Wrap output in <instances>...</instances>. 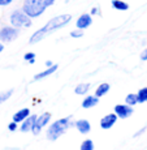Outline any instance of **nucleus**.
Wrapping results in <instances>:
<instances>
[{"label": "nucleus", "mask_w": 147, "mask_h": 150, "mask_svg": "<svg viewBox=\"0 0 147 150\" xmlns=\"http://www.w3.org/2000/svg\"><path fill=\"white\" fill-rule=\"evenodd\" d=\"M18 37V29L13 26H4L0 29V42H12Z\"/></svg>", "instance_id": "obj_5"}, {"label": "nucleus", "mask_w": 147, "mask_h": 150, "mask_svg": "<svg viewBox=\"0 0 147 150\" xmlns=\"http://www.w3.org/2000/svg\"><path fill=\"white\" fill-rule=\"evenodd\" d=\"M112 4V8H115V9L117 11H128L129 9V4L125 1H122V0H112L111 1Z\"/></svg>", "instance_id": "obj_17"}, {"label": "nucleus", "mask_w": 147, "mask_h": 150, "mask_svg": "<svg viewBox=\"0 0 147 150\" xmlns=\"http://www.w3.org/2000/svg\"><path fill=\"white\" fill-rule=\"evenodd\" d=\"M9 21H11V25H12L13 28H17V29L31 26V18L22 9L13 11L12 14H11V17H9Z\"/></svg>", "instance_id": "obj_4"}, {"label": "nucleus", "mask_w": 147, "mask_h": 150, "mask_svg": "<svg viewBox=\"0 0 147 150\" xmlns=\"http://www.w3.org/2000/svg\"><path fill=\"white\" fill-rule=\"evenodd\" d=\"M57 68H59V65H57V64L51 65V67H48L47 69H46V71H42V72H39V73H37L35 76H34V80H35V81H39V80L46 79V77H48V76H51V74H53L55 72L57 71Z\"/></svg>", "instance_id": "obj_12"}, {"label": "nucleus", "mask_w": 147, "mask_h": 150, "mask_svg": "<svg viewBox=\"0 0 147 150\" xmlns=\"http://www.w3.org/2000/svg\"><path fill=\"white\" fill-rule=\"evenodd\" d=\"M3 50H4V46H3V43L0 42V54L3 52Z\"/></svg>", "instance_id": "obj_30"}, {"label": "nucleus", "mask_w": 147, "mask_h": 150, "mask_svg": "<svg viewBox=\"0 0 147 150\" xmlns=\"http://www.w3.org/2000/svg\"><path fill=\"white\" fill-rule=\"evenodd\" d=\"M100 12H99V8H93L91 9V14H99Z\"/></svg>", "instance_id": "obj_28"}, {"label": "nucleus", "mask_w": 147, "mask_h": 150, "mask_svg": "<svg viewBox=\"0 0 147 150\" xmlns=\"http://www.w3.org/2000/svg\"><path fill=\"white\" fill-rule=\"evenodd\" d=\"M141 60H143V62H146L147 60V48L142 51V54H141Z\"/></svg>", "instance_id": "obj_26"}, {"label": "nucleus", "mask_w": 147, "mask_h": 150, "mask_svg": "<svg viewBox=\"0 0 147 150\" xmlns=\"http://www.w3.org/2000/svg\"><path fill=\"white\" fill-rule=\"evenodd\" d=\"M125 103L126 105H129V106H132L133 107L134 105H137L138 103V97H137V94H134V93H130V94H128L125 98Z\"/></svg>", "instance_id": "obj_19"}, {"label": "nucleus", "mask_w": 147, "mask_h": 150, "mask_svg": "<svg viewBox=\"0 0 147 150\" xmlns=\"http://www.w3.org/2000/svg\"><path fill=\"white\" fill-rule=\"evenodd\" d=\"M146 129H147V127H143V128H142V129H139V131H138V132H137V133H135V134H134V137H138V136H141V134H142V133H143V132H145V131H146Z\"/></svg>", "instance_id": "obj_27"}, {"label": "nucleus", "mask_w": 147, "mask_h": 150, "mask_svg": "<svg viewBox=\"0 0 147 150\" xmlns=\"http://www.w3.org/2000/svg\"><path fill=\"white\" fill-rule=\"evenodd\" d=\"M50 120H51V114L50 112H43L42 115L37 116L35 123H34V125L31 127V132H33L34 134H39L40 131H42V129L44 128L48 123H50Z\"/></svg>", "instance_id": "obj_6"}, {"label": "nucleus", "mask_w": 147, "mask_h": 150, "mask_svg": "<svg viewBox=\"0 0 147 150\" xmlns=\"http://www.w3.org/2000/svg\"><path fill=\"white\" fill-rule=\"evenodd\" d=\"M8 129H9L11 132H14V131L17 129V123H16V122L9 123V124H8Z\"/></svg>", "instance_id": "obj_24"}, {"label": "nucleus", "mask_w": 147, "mask_h": 150, "mask_svg": "<svg viewBox=\"0 0 147 150\" xmlns=\"http://www.w3.org/2000/svg\"><path fill=\"white\" fill-rule=\"evenodd\" d=\"M46 65H47V67H51V65H53V63L51 62V60H47V62H46Z\"/></svg>", "instance_id": "obj_29"}, {"label": "nucleus", "mask_w": 147, "mask_h": 150, "mask_svg": "<svg viewBox=\"0 0 147 150\" xmlns=\"http://www.w3.org/2000/svg\"><path fill=\"white\" fill-rule=\"evenodd\" d=\"M24 59L30 63V64H34V63H35V54L34 52H26L25 56H24Z\"/></svg>", "instance_id": "obj_22"}, {"label": "nucleus", "mask_w": 147, "mask_h": 150, "mask_svg": "<svg viewBox=\"0 0 147 150\" xmlns=\"http://www.w3.org/2000/svg\"><path fill=\"white\" fill-rule=\"evenodd\" d=\"M13 0H0V7H7L12 3Z\"/></svg>", "instance_id": "obj_25"}, {"label": "nucleus", "mask_w": 147, "mask_h": 150, "mask_svg": "<svg viewBox=\"0 0 147 150\" xmlns=\"http://www.w3.org/2000/svg\"><path fill=\"white\" fill-rule=\"evenodd\" d=\"M113 110H115V114H116L117 117H120V119H128V117H130L134 112L133 107L126 105V103L125 105H116Z\"/></svg>", "instance_id": "obj_7"}, {"label": "nucleus", "mask_w": 147, "mask_h": 150, "mask_svg": "<svg viewBox=\"0 0 147 150\" xmlns=\"http://www.w3.org/2000/svg\"><path fill=\"white\" fill-rule=\"evenodd\" d=\"M55 1L56 0H24L22 11L30 18H37V17L42 16L48 7L53 5Z\"/></svg>", "instance_id": "obj_2"}, {"label": "nucleus", "mask_w": 147, "mask_h": 150, "mask_svg": "<svg viewBox=\"0 0 147 150\" xmlns=\"http://www.w3.org/2000/svg\"><path fill=\"white\" fill-rule=\"evenodd\" d=\"M137 97H138V103L147 102V88L139 89V90H138V93H137Z\"/></svg>", "instance_id": "obj_18"}, {"label": "nucleus", "mask_w": 147, "mask_h": 150, "mask_svg": "<svg viewBox=\"0 0 147 150\" xmlns=\"http://www.w3.org/2000/svg\"><path fill=\"white\" fill-rule=\"evenodd\" d=\"M79 150H94V142H93V140H90V138L85 140L82 144H81Z\"/></svg>", "instance_id": "obj_20"}, {"label": "nucleus", "mask_w": 147, "mask_h": 150, "mask_svg": "<svg viewBox=\"0 0 147 150\" xmlns=\"http://www.w3.org/2000/svg\"><path fill=\"white\" fill-rule=\"evenodd\" d=\"M30 115V110L29 108H22V110H20V111H17L16 114L13 115V122H16V123H22L25 119Z\"/></svg>", "instance_id": "obj_14"}, {"label": "nucleus", "mask_w": 147, "mask_h": 150, "mask_svg": "<svg viewBox=\"0 0 147 150\" xmlns=\"http://www.w3.org/2000/svg\"><path fill=\"white\" fill-rule=\"evenodd\" d=\"M89 90H90V83L89 82H82V83H79V85L76 86L74 93H76L77 96H85V94H87Z\"/></svg>", "instance_id": "obj_16"}, {"label": "nucleus", "mask_w": 147, "mask_h": 150, "mask_svg": "<svg viewBox=\"0 0 147 150\" xmlns=\"http://www.w3.org/2000/svg\"><path fill=\"white\" fill-rule=\"evenodd\" d=\"M91 24H93V18H91V14L83 13V14H81L78 18H77L76 26H77V29H81V30H85V29H87Z\"/></svg>", "instance_id": "obj_9"}, {"label": "nucleus", "mask_w": 147, "mask_h": 150, "mask_svg": "<svg viewBox=\"0 0 147 150\" xmlns=\"http://www.w3.org/2000/svg\"><path fill=\"white\" fill-rule=\"evenodd\" d=\"M99 103V98L95 96H87L82 100V107L83 108H93Z\"/></svg>", "instance_id": "obj_13"}, {"label": "nucleus", "mask_w": 147, "mask_h": 150, "mask_svg": "<svg viewBox=\"0 0 147 150\" xmlns=\"http://www.w3.org/2000/svg\"><path fill=\"white\" fill-rule=\"evenodd\" d=\"M109 89H111V86H109V83L107 82H103L100 83L99 86L96 88V90H95V97L100 98V97H104L106 94L109 91Z\"/></svg>", "instance_id": "obj_15"}, {"label": "nucleus", "mask_w": 147, "mask_h": 150, "mask_svg": "<svg viewBox=\"0 0 147 150\" xmlns=\"http://www.w3.org/2000/svg\"><path fill=\"white\" fill-rule=\"evenodd\" d=\"M74 125H76L77 131H78L79 133H82V134H87L89 132L91 131V124H90L89 120H86V119L77 120V122L74 123Z\"/></svg>", "instance_id": "obj_10"}, {"label": "nucleus", "mask_w": 147, "mask_h": 150, "mask_svg": "<svg viewBox=\"0 0 147 150\" xmlns=\"http://www.w3.org/2000/svg\"><path fill=\"white\" fill-rule=\"evenodd\" d=\"M82 35H83V30H81V29H77V30L70 31V37H72V38H81Z\"/></svg>", "instance_id": "obj_23"}, {"label": "nucleus", "mask_w": 147, "mask_h": 150, "mask_svg": "<svg viewBox=\"0 0 147 150\" xmlns=\"http://www.w3.org/2000/svg\"><path fill=\"white\" fill-rule=\"evenodd\" d=\"M70 20H72L70 14H59V16L51 18L44 26L40 28L39 30H37L35 33L30 37L29 43H30V45H34V43L40 42L42 39H44L48 34H51V33H53V31L59 30V29L67 26L69 22H70Z\"/></svg>", "instance_id": "obj_1"}, {"label": "nucleus", "mask_w": 147, "mask_h": 150, "mask_svg": "<svg viewBox=\"0 0 147 150\" xmlns=\"http://www.w3.org/2000/svg\"><path fill=\"white\" fill-rule=\"evenodd\" d=\"M12 94H13V90H12V89L0 94V105H1V103H4V102H7V100L9 99L11 97H12Z\"/></svg>", "instance_id": "obj_21"}, {"label": "nucleus", "mask_w": 147, "mask_h": 150, "mask_svg": "<svg viewBox=\"0 0 147 150\" xmlns=\"http://www.w3.org/2000/svg\"><path fill=\"white\" fill-rule=\"evenodd\" d=\"M69 125H70V117H63V119L56 120L48 127L46 136L50 141H56L68 131Z\"/></svg>", "instance_id": "obj_3"}, {"label": "nucleus", "mask_w": 147, "mask_h": 150, "mask_svg": "<svg viewBox=\"0 0 147 150\" xmlns=\"http://www.w3.org/2000/svg\"><path fill=\"white\" fill-rule=\"evenodd\" d=\"M37 120V115H29L26 119L24 120V122L21 123V127H20V131L21 132H30L31 131V127L34 125V123H35Z\"/></svg>", "instance_id": "obj_11"}, {"label": "nucleus", "mask_w": 147, "mask_h": 150, "mask_svg": "<svg viewBox=\"0 0 147 150\" xmlns=\"http://www.w3.org/2000/svg\"><path fill=\"white\" fill-rule=\"evenodd\" d=\"M117 119H119V117H117V115L115 114V112L106 115V116H103L102 120H100V128L102 129H111L112 127L117 123Z\"/></svg>", "instance_id": "obj_8"}]
</instances>
